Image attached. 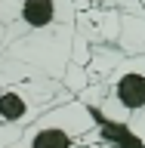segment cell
<instances>
[{"label":"cell","mask_w":145,"mask_h":148,"mask_svg":"<svg viewBox=\"0 0 145 148\" xmlns=\"http://www.w3.org/2000/svg\"><path fill=\"white\" fill-rule=\"evenodd\" d=\"M74 99L93 108L99 123L127 127L145 108V56H124L105 80L87 83Z\"/></svg>","instance_id":"cell-1"},{"label":"cell","mask_w":145,"mask_h":148,"mask_svg":"<svg viewBox=\"0 0 145 148\" xmlns=\"http://www.w3.org/2000/svg\"><path fill=\"white\" fill-rule=\"evenodd\" d=\"M99 117L80 99H65L31 120L16 145L19 148H90L99 145Z\"/></svg>","instance_id":"cell-2"},{"label":"cell","mask_w":145,"mask_h":148,"mask_svg":"<svg viewBox=\"0 0 145 148\" xmlns=\"http://www.w3.org/2000/svg\"><path fill=\"white\" fill-rule=\"evenodd\" d=\"M65 99H71V92L62 86V80H53L43 74H31L19 80L0 77V123L28 127L31 120H37L43 111Z\"/></svg>","instance_id":"cell-3"},{"label":"cell","mask_w":145,"mask_h":148,"mask_svg":"<svg viewBox=\"0 0 145 148\" xmlns=\"http://www.w3.org/2000/svg\"><path fill=\"white\" fill-rule=\"evenodd\" d=\"M71 40H74V25H53V28H40V31H28V34L16 37L0 53L28 65L31 71L43 74V77L62 80L65 68L71 62Z\"/></svg>","instance_id":"cell-4"},{"label":"cell","mask_w":145,"mask_h":148,"mask_svg":"<svg viewBox=\"0 0 145 148\" xmlns=\"http://www.w3.org/2000/svg\"><path fill=\"white\" fill-rule=\"evenodd\" d=\"M87 6V0H0V28H3V46L28 31L53 25H74L77 9Z\"/></svg>","instance_id":"cell-5"},{"label":"cell","mask_w":145,"mask_h":148,"mask_svg":"<svg viewBox=\"0 0 145 148\" xmlns=\"http://www.w3.org/2000/svg\"><path fill=\"white\" fill-rule=\"evenodd\" d=\"M118 22H120V12L114 6H93V3H87L74 16V34L83 37L87 43H114Z\"/></svg>","instance_id":"cell-6"},{"label":"cell","mask_w":145,"mask_h":148,"mask_svg":"<svg viewBox=\"0 0 145 148\" xmlns=\"http://www.w3.org/2000/svg\"><path fill=\"white\" fill-rule=\"evenodd\" d=\"M114 43L124 56H145V12H120Z\"/></svg>","instance_id":"cell-7"},{"label":"cell","mask_w":145,"mask_h":148,"mask_svg":"<svg viewBox=\"0 0 145 148\" xmlns=\"http://www.w3.org/2000/svg\"><path fill=\"white\" fill-rule=\"evenodd\" d=\"M124 130H127L130 136H133V139L139 142V148H145V108L139 111V114H136L133 120H130V123H127Z\"/></svg>","instance_id":"cell-8"},{"label":"cell","mask_w":145,"mask_h":148,"mask_svg":"<svg viewBox=\"0 0 145 148\" xmlns=\"http://www.w3.org/2000/svg\"><path fill=\"white\" fill-rule=\"evenodd\" d=\"M22 130H25V127L0 123V148H9V145H16V142H19V136H22Z\"/></svg>","instance_id":"cell-9"},{"label":"cell","mask_w":145,"mask_h":148,"mask_svg":"<svg viewBox=\"0 0 145 148\" xmlns=\"http://www.w3.org/2000/svg\"><path fill=\"white\" fill-rule=\"evenodd\" d=\"M139 6H142V12H145V0H139Z\"/></svg>","instance_id":"cell-10"},{"label":"cell","mask_w":145,"mask_h":148,"mask_svg":"<svg viewBox=\"0 0 145 148\" xmlns=\"http://www.w3.org/2000/svg\"><path fill=\"white\" fill-rule=\"evenodd\" d=\"M9 148H19V145H9Z\"/></svg>","instance_id":"cell-11"}]
</instances>
